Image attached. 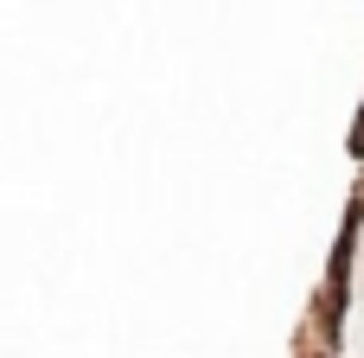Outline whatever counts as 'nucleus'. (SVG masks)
Returning <instances> with one entry per match:
<instances>
[{"mask_svg": "<svg viewBox=\"0 0 364 358\" xmlns=\"http://www.w3.org/2000/svg\"><path fill=\"white\" fill-rule=\"evenodd\" d=\"M352 154L364 160V109H358V122H352Z\"/></svg>", "mask_w": 364, "mask_h": 358, "instance_id": "nucleus-1", "label": "nucleus"}]
</instances>
